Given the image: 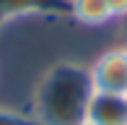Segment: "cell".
Here are the masks:
<instances>
[{
	"label": "cell",
	"instance_id": "4",
	"mask_svg": "<svg viewBox=\"0 0 127 125\" xmlns=\"http://www.w3.org/2000/svg\"><path fill=\"white\" fill-rule=\"evenodd\" d=\"M67 10L78 24L91 26V29H99V26H106L109 21H114L106 0H67Z\"/></svg>",
	"mask_w": 127,
	"mask_h": 125
},
{
	"label": "cell",
	"instance_id": "3",
	"mask_svg": "<svg viewBox=\"0 0 127 125\" xmlns=\"http://www.w3.org/2000/svg\"><path fill=\"white\" fill-rule=\"evenodd\" d=\"M83 123L88 125H127V96L94 91L86 107Z\"/></svg>",
	"mask_w": 127,
	"mask_h": 125
},
{
	"label": "cell",
	"instance_id": "1",
	"mask_svg": "<svg viewBox=\"0 0 127 125\" xmlns=\"http://www.w3.org/2000/svg\"><path fill=\"white\" fill-rule=\"evenodd\" d=\"M91 94L94 83L88 65L60 60L39 78L31 99V117L39 125H75L83 120Z\"/></svg>",
	"mask_w": 127,
	"mask_h": 125
},
{
	"label": "cell",
	"instance_id": "8",
	"mask_svg": "<svg viewBox=\"0 0 127 125\" xmlns=\"http://www.w3.org/2000/svg\"><path fill=\"white\" fill-rule=\"evenodd\" d=\"M75 125H88V123H83V120H80V123H75Z\"/></svg>",
	"mask_w": 127,
	"mask_h": 125
},
{
	"label": "cell",
	"instance_id": "2",
	"mask_svg": "<svg viewBox=\"0 0 127 125\" xmlns=\"http://www.w3.org/2000/svg\"><path fill=\"white\" fill-rule=\"evenodd\" d=\"M94 91L127 96V44L106 47L88 65Z\"/></svg>",
	"mask_w": 127,
	"mask_h": 125
},
{
	"label": "cell",
	"instance_id": "6",
	"mask_svg": "<svg viewBox=\"0 0 127 125\" xmlns=\"http://www.w3.org/2000/svg\"><path fill=\"white\" fill-rule=\"evenodd\" d=\"M0 125H39L31 115L24 112H13V110H3L0 107Z\"/></svg>",
	"mask_w": 127,
	"mask_h": 125
},
{
	"label": "cell",
	"instance_id": "7",
	"mask_svg": "<svg viewBox=\"0 0 127 125\" xmlns=\"http://www.w3.org/2000/svg\"><path fill=\"white\" fill-rule=\"evenodd\" d=\"M109 3V13L114 21H125L127 18V0H106Z\"/></svg>",
	"mask_w": 127,
	"mask_h": 125
},
{
	"label": "cell",
	"instance_id": "5",
	"mask_svg": "<svg viewBox=\"0 0 127 125\" xmlns=\"http://www.w3.org/2000/svg\"><path fill=\"white\" fill-rule=\"evenodd\" d=\"M57 8V0H0V18H13L24 13H44Z\"/></svg>",
	"mask_w": 127,
	"mask_h": 125
}]
</instances>
